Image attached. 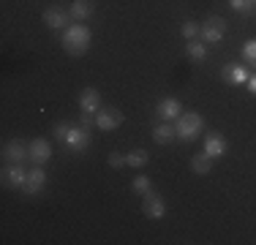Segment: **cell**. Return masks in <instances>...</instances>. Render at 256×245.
<instances>
[{"instance_id":"6da1fadb","label":"cell","mask_w":256,"mask_h":245,"mask_svg":"<svg viewBox=\"0 0 256 245\" xmlns=\"http://www.w3.org/2000/svg\"><path fill=\"white\" fill-rule=\"evenodd\" d=\"M54 136L66 144V150H68V152H84L90 147V131L84 126L54 122Z\"/></svg>"},{"instance_id":"7a4b0ae2","label":"cell","mask_w":256,"mask_h":245,"mask_svg":"<svg viewBox=\"0 0 256 245\" xmlns=\"http://www.w3.org/2000/svg\"><path fill=\"white\" fill-rule=\"evenodd\" d=\"M90 38H93V33H90L88 24H82V22L68 24L63 30V49L68 54H84L90 46Z\"/></svg>"},{"instance_id":"3957f363","label":"cell","mask_w":256,"mask_h":245,"mask_svg":"<svg viewBox=\"0 0 256 245\" xmlns=\"http://www.w3.org/2000/svg\"><path fill=\"white\" fill-rule=\"evenodd\" d=\"M202 126H204L202 114L182 112L178 118V122H174V131H178V139H182V142H194L199 136V131H202Z\"/></svg>"},{"instance_id":"277c9868","label":"cell","mask_w":256,"mask_h":245,"mask_svg":"<svg viewBox=\"0 0 256 245\" xmlns=\"http://www.w3.org/2000/svg\"><path fill=\"white\" fill-rule=\"evenodd\" d=\"M199 36H202L204 44H218V41L226 36V20H221V16H210V20L199 28Z\"/></svg>"},{"instance_id":"5b68a950","label":"cell","mask_w":256,"mask_h":245,"mask_svg":"<svg viewBox=\"0 0 256 245\" xmlns=\"http://www.w3.org/2000/svg\"><path fill=\"white\" fill-rule=\"evenodd\" d=\"M96 126H98L101 131H114V128L123 126V112L114 109V106H106V109L101 106L98 112H96Z\"/></svg>"},{"instance_id":"8992f818","label":"cell","mask_w":256,"mask_h":245,"mask_svg":"<svg viewBox=\"0 0 256 245\" xmlns=\"http://www.w3.org/2000/svg\"><path fill=\"white\" fill-rule=\"evenodd\" d=\"M156 114L164 122H172V120H178L180 114H182V104L178 101V98H161V101H158V106H156Z\"/></svg>"},{"instance_id":"52a82bcc","label":"cell","mask_w":256,"mask_h":245,"mask_svg":"<svg viewBox=\"0 0 256 245\" xmlns=\"http://www.w3.org/2000/svg\"><path fill=\"white\" fill-rule=\"evenodd\" d=\"M25 182H28V172L22 169V164H11V166H6L3 169V186L6 188H25Z\"/></svg>"},{"instance_id":"ba28073f","label":"cell","mask_w":256,"mask_h":245,"mask_svg":"<svg viewBox=\"0 0 256 245\" xmlns=\"http://www.w3.org/2000/svg\"><path fill=\"white\" fill-rule=\"evenodd\" d=\"M142 210H144V216H148V218L158 220V218H164V212H166V204H164V199L158 194L148 191V194H144V199H142Z\"/></svg>"},{"instance_id":"9c48e42d","label":"cell","mask_w":256,"mask_h":245,"mask_svg":"<svg viewBox=\"0 0 256 245\" xmlns=\"http://www.w3.org/2000/svg\"><path fill=\"white\" fill-rule=\"evenodd\" d=\"M68 20H71V14L66 8H60V6H52V8L44 11V22L52 30H66L68 28Z\"/></svg>"},{"instance_id":"30bf717a","label":"cell","mask_w":256,"mask_h":245,"mask_svg":"<svg viewBox=\"0 0 256 245\" xmlns=\"http://www.w3.org/2000/svg\"><path fill=\"white\" fill-rule=\"evenodd\" d=\"M44 186H46V172L41 169V166H33V169L28 172V182H25V188H22V194L36 196V194L44 191Z\"/></svg>"},{"instance_id":"8fae6325","label":"cell","mask_w":256,"mask_h":245,"mask_svg":"<svg viewBox=\"0 0 256 245\" xmlns=\"http://www.w3.org/2000/svg\"><path fill=\"white\" fill-rule=\"evenodd\" d=\"M3 158L8 164H22L25 158H30V144L20 142V139H14V142H8L3 147Z\"/></svg>"},{"instance_id":"7c38bea8","label":"cell","mask_w":256,"mask_h":245,"mask_svg":"<svg viewBox=\"0 0 256 245\" xmlns=\"http://www.w3.org/2000/svg\"><path fill=\"white\" fill-rule=\"evenodd\" d=\"M50 158H52V147H50L46 139L38 136V139H33V142H30V161H33L36 166H44Z\"/></svg>"},{"instance_id":"4fadbf2b","label":"cell","mask_w":256,"mask_h":245,"mask_svg":"<svg viewBox=\"0 0 256 245\" xmlns=\"http://www.w3.org/2000/svg\"><path fill=\"white\" fill-rule=\"evenodd\" d=\"M251 74L246 71V66H237V63H226L221 68V79L226 84H246Z\"/></svg>"},{"instance_id":"5bb4252c","label":"cell","mask_w":256,"mask_h":245,"mask_svg":"<svg viewBox=\"0 0 256 245\" xmlns=\"http://www.w3.org/2000/svg\"><path fill=\"white\" fill-rule=\"evenodd\" d=\"M79 109H82V112H90V114L98 112V109H101V96H98V90H96V88L82 90V96H79Z\"/></svg>"},{"instance_id":"9a60e30c","label":"cell","mask_w":256,"mask_h":245,"mask_svg":"<svg viewBox=\"0 0 256 245\" xmlns=\"http://www.w3.org/2000/svg\"><path fill=\"white\" fill-rule=\"evenodd\" d=\"M93 11H96L93 0H74L71 8H68V14H71V20H74V22H84V20L93 16Z\"/></svg>"},{"instance_id":"2e32d148","label":"cell","mask_w":256,"mask_h":245,"mask_svg":"<svg viewBox=\"0 0 256 245\" xmlns=\"http://www.w3.org/2000/svg\"><path fill=\"white\" fill-rule=\"evenodd\" d=\"M204 152L212 158H221L224 152H226V139H224L221 134H210V136L204 139Z\"/></svg>"},{"instance_id":"e0dca14e","label":"cell","mask_w":256,"mask_h":245,"mask_svg":"<svg viewBox=\"0 0 256 245\" xmlns=\"http://www.w3.org/2000/svg\"><path fill=\"white\" fill-rule=\"evenodd\" d=\"M153 139H156V144H169L172 139H178V131H174L172 122H161L153 131Z\"/></svg>"},{"instance_id":"ac0fdd59","label":"cell","mask_w":256,"mask_h":245,"mask_svg":"<svg viewBox=\"0 0 256 245\" xmlns=\"http://www.w3.org/2000/svg\"><path fill=\"white\" fill-rule=\"evenodd\" d=\"M186 54H188V60H194V63H204L207 44H204V41H188V44H186Z\"/></svg>"},{"instance_id":"d6986e66","label":"cell","mask_w":256,"mask_h":245,"mask_svg":"<svg viewBox=\"0 0 256 245\" xmlns=\"http://www.w3.org/2000/svg\"><path fill=\"white\" fill-rule=\"evenodd\" d=\"M191 169H194V174H210L212 156H207V152H196V156L191 158Z\"/></svg>"},{"instance_id":"ffe728a7","label":"cell","mask_w":256,"mask_h":245,"mask_svg":"<svg viewBox=\"0 0 256 245\" xmlns=\"http://www.w3.org/2000/svg\"><path fill=\"white\" fill-rule=\"evenodd\" d=\"M148 161H150V152L148 150H131V152H126V164H128V166H134V169H142Z\"/></svg>"},{"instance_id":"44dd1931","label":"cell","mask_w":256,"mask_h":245,"mask_svg":"<svg viewBox=\"0 0 256 245\" xmlns=\"http://www.w3.org/2000/svg\"><path fill=\"white\" fill-rule=\"evenodd\" d=\"M229 6L237 11V14H254L256 11V0H229Z\"/></svg>"},{"instance_id":"7402d4cb","label":"cell","mask_w":256,"mask_h":245,"mask_svg":"<svg viewBox=\"0 0 256 245\" xmlns=\"http://www.w3.org/2000/svg\"><path fill=\"white\" fill-rule=\"evenodd\" d=\"M242 60H246L248 66H256V38L242 44Z\"/></svg>"},{"instance_id":"603a6c76","label":"cell","mask_w":256,"mask_h":245,"mask_svg":"<svg viewBox=\"0 0 256 245\" xmlns=\"http://www.w3.org/2000/svg\"><path fill=\"white\" fill-rule=\"evenodd\" d=\"M131 188H134L136 194H142V196H144L148 191H153V182H150V177H148V174H139L136 180H134V186H131Z\"/></svg>"},{"instance_id":"cb8c5ba5","label":"cell","mask_w":256,"mask_h":245,"mask_svg":"<svg viewBox=\"0 0 256 245\" xmlns=\"http://www.w3.org/2000/svg\"><path fill=\"white\" fill-rule=\"evenodd\" d=\"M180 33H182V38H186V41H194V38L199 36V28H196V24H194L191 20H188V22H182Z\"/></svg>"},{"instance_id":"d4e9b609","label":"cell","mask_w":256,"mask_h":245,"mask_svg":"<svg viewBox=\"0 0 256 245\" xmlns=\"http://www.w3.org/2000/svg\"><path fill=\"white\" fill-rule=\"evenodd\" d=\"M109 166H126V156H120V152H112V156H109Z\"/></svg>"},{"instance_id":"484cf974","label":"cell","mask_w":256,"mask_h":245,"mask_svg":"<svg viewBox=\"0 0 256 245\" xmlns=\"http://www.w3.org/2000/svg\"><path fill=\"white\" fill-rule=\"evenodd\" d=\"M248 93H251V96H256V74H251V76H248Z\"/></svg>"}]
</instances>
